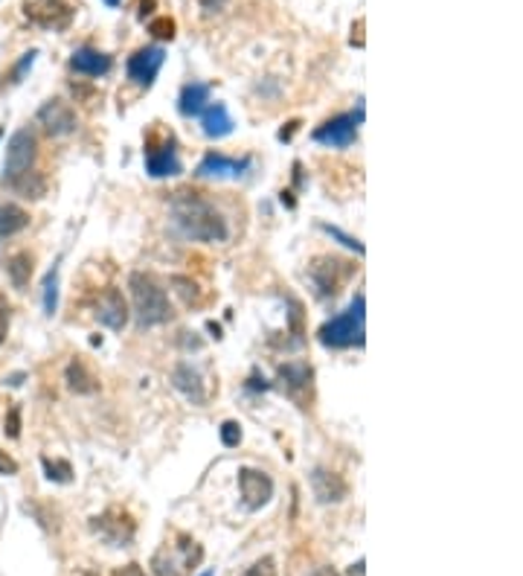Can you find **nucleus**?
<instances>
[{
  "label": "nucleus",
  "mask_w": 523,
  "mask_h": 576,
  "mask_svg": "<svg viewBox=\"0 0 523 576\" xmlns=\"http://www.w3.org/2000/svg\"><path fill=\"white\" fill-rule=\"evenodd\" d=\"M169 212H172L175 228L192 242L221 244L230 239L227 219H224L216 210V204L207 201L201 192H192V189L175 192L172 201H169Z\"/></svg>",
  "instance_id": "f257e3e1"
},
{
  "label": "nucleus",
  "mask_w": 523,
  "mask_h": 576,
  "mask_svg": "<svg viewBox=\"0 0 523 576\" xmlns=\"http://www.w3.org/2000/svg\"><path fill=\"white\" fill-rule=\"evenodd\" d=\"M218 436H221V443L227 445V448H236L242 443V425L236 420H227V422H221V428H218Z\"/></svg>",
  "instance_id": "c85d7f7f"
},
{
  "label": "nucleus",
  "mask_w": 523,
  "mask_h": 576,
  "mask_svg": "<svg viewBox=\"0 0 523 576\" xmlns=\"http://www.w3.org/2000/svg\"><path fill=\"white\" fill-rule=\"evenodd\" d=\"M12 440H18L20 436V408H12L9 411V416H6V428H4Z\"/></svg>",
  "instance_id": "f704fd0d"
},
{
  "label": "nucleus",
  "mask_w": 523,
  "mask_h": 576,
  "mask_svg": "<svg viewBox=\"0 0 523 576\" xmlns=\"http://www.w3.org/2000/svg\"><path fill=\"white\" fill-rule=\"evenodd\" d=\"M242 576H276V562L273 556H262V559H256L248 571H244Z\"/></svg>",
  "instance_id": "7c9ffc66"
},
{
  "label": "nucleus",
  "mask_w": 523,
  "mask_h": 576,
  "mask_svg": "<svg viewBox=\"0 0 523 576\" xmlns=\"http://www.w3.org/2000/svg\"><path fill=\"white\" fill-rule=\"evenodd\" d=\"M280 201H282V204H285L288 210H294V207H297V201H294V192H288V189H285L282 196H280Z\"/></svg>",
  "instance_id": "79ce46f5"
},
{
  "label": "nucleus",
  "mask_w": 523,
  "mask_h": 576,
  "mask_svg": "<svg viewBox=\"0 0 523 576\" xmlns=\"http://www.w3.org/2000/svg\"><path fill=\"white\" fill-rule=\"evenodd\" d=\"M312 489H314V498L320 500V504H340V500L349 495L346 480L337 472H329V468H314Z\"/></svg>",
  "instance_id": "f3484780"
},
{
  "label": "nucleus",
  "mask_w": 523,
  "mask_h": 576,
  "mask_svg": "<svg viewBox=\"0 0 523 576\" xmlns=\"http://www.w3.org/2000/svg\"><path fill=\"white\" fill-rule=\"evenodd\" d=\"M233 116L227 111V105L224 102H216V105H210V108L201 111V128H204V134L210 137V140H221V137H227L233 134Z\"/></svg>",
  "instance_id": "6ab92c4d"
},
{
  "label": "nucleus",
  "mask_w": 523,
  "mask_h": 576,
  "mask_svg": "<svg viewBox=\"0 0 523 576\" xmlns=\"http://www.w3.org/2000/svg\"><path fill=\"white\" fill-rule=\"evenodd\" d=\"M9 320H12V308H9L6 297H0V344H4L9 335Z\"/></svg>",
  "instance_id": "72a5a7b5"
},
{
  "label": "nucleus",
  "mask_w": 523,
  "mask_h": 576,
  "mask_svg": "<svg viewBox=\"0 0 523 576\" xmlns=\"http://www.w3.org/2000/svg\"><path fill=\"white\" fill-rule=\"evenodd\" d=\"M91 530L105 544H111V548H125V544H131L137 536V521L128 516L125 509L111 507V509H105L102 516L91 518Z\"/></svg>",
  "instance_id": "0eeeda50"
},
{
  "label": "nucleus",
  "mask_w": 523,
  "mask_h": 576,
  "mask_svg": "<svg viewBox=\"0 0 523 576\" xmlns=\"http://www.w3.org/2000/svg\"><path fill=\"white\" fill-rule=\"evenodd\" d=\"M96 320L102 326H108L111 332H123L128 324V303L120 288H105V292L96 297Z\"/></svg>",
  "instance_id": "ddd939ff"
},
{
  "label": "nucleus",
  "mask_w": 523,
  "mask_h": 576,
  "mask_svg": "<svg viewBox=\"0 0 523 576\" xmlns=\"http://www.w3.org/2000/svg\"><path fill=\"white\" fill-rule=\"evenodd\" d=\"M9 189L20 192L24 198H41L47 192V184H44V178H41L38 172H27L24 178H18Z\"/></svg>",
  "instance_id": "393cba45"
},
{
  "label": "nucleus",
  "mask_w": 523,
  "mask_h": 576,
  "mask_svg": "<svg viewBox=\"0 0 523 576\" xmlns=\"http://www.w3.org/2000/svg\"><path fill=\"white\" fill-rule=\"evenodd\" d=\"M27 18L44 29H64L73 20V6L64 0H32L27 4Z\"/></svg>",
  "instance_id": "f8f14e48"
},
{
  "label": "nucleus",
  "mask_w": 523,
  "mask_h": 576,
  "mask_svg": "<svg viewBox=\"0 0 523 576\" xmlns=\"http://www.w3.org/2000/svg\"><path fill=\"white\" fill-rule=\"evenodd\" d=\"M198 4H201V6H204V9H207V12H221V9H224V6H227V4H230V0H198Z\"/></svg>",
  "instance_id": "e433bc0d"
},
{
  "label": "nucleus",
  "mask_w": 523,
  "mask_h": 576,
  "mask_svg": "<svg viewBox=\"0 0 523 576\" xmlns=\"http://www.w3.org/2000/svg\"><path fill=\"white\" fill-rule=\"evenodd\" d=\"M15 472H18V463L9 454L0 452V475H15Z\"/></svg>",
  "instance_id": "c9c22d12"
},
{
  "label": "nucleus",
  "mask_w": 523,
  "mask_h": 576,
  "mask_svg": "<svg viewBox=\"0 0 523 576\" xmlns=\"http://www.w3.org/2000/svg\"><path fill=\"white\" fill-rule=\"evenodd\" d=\"M355 29H358V36H355V32H352V44L364 47V36H361V32H364V20H358V24H355Z\"/></svg>",
  "instance_id": "ea45409f"
},
{
  "label": "nucleus",
  "mask_w": 523,
  "mask_h": 576,
  "mask_svg": "<svg viewBox=\"0 0 523 576\" xmlns=\"http://www.w3.org/2000/svg\"><path fill=\"white\" fill-rule=\"evenodd\" d=\"M29 228V212L12 201H0V239H9L15 233Z\"/></svg>",
  "instance_id": "4be33fe9"
},
{
  "label": "nucleus",
  "mask_w": 523,
  "mask_h": 576,
  "mask_svg": "<svg viewBox=\"0 0 523 576\" xmlns=\"http://www.w3.org/2000/svg\"><path fill=\"white\" fill-rule=\"evenodd\" d=\"M364 123V105H358L355 114H337L332 120H326L323 125H317L312 137L314 143L329 146V148H349L358 140V125Z\"/></svg>",
  "instance_id": "423d86ee"
},
{
  "label": "nucleus",
  "mask_w": 523,
  "mask_h": 576,
  "mask_svg": "<svg viewBox=\"0 0 523 576\" xmlns=\"http://www.w3.org/2000/svg\"><path fill=\"white\" fill-rule=\"evenodd\" d=\"M128 288H131V303H134V317L143 329H152L166 324L172 317V306H169V297L163 292L152 274H131L128 280Z\"/></svg>",
  "instance_id": "7ed1b4c3"
},
{
  "label": "nucleus",
  "mask_w": 523,
  "mask_h": 576,
  "mask_svg": "<svg viewBox=\"0 0 523 576\" xmlns=\"http://www.w3.org/2000/svg\"><path fill=\"white\" fill-rule=\"evenodd\" d=\"M36 56H38L36 50L24 52V56H20V61H18L15 68H12V73H9V82H12V84H18L20 79H24V73H27V70L32 68V64H36Z\"/></svg>",
  "instance_id": "2f4dec72"
},
{
  "label": "nucleus",
  "mask_w": 523,
  "mask_h": 576,
  "mask_svg": "<svg viewBox=\"0 0 523 576\" xmlns=\"http://www.w3.org/2000/svg\"><path fill=\"white\" fill-rule=\"evenodd\" d=\"M297 128H300V120H291V123H288V128H282V132H280V140L288 143V140H291V137H294Z\"/></svg>",
  "instance_id": "58836bf2"
},
{
  "label": "nucleus",
  "mask_w": 523,
  "mask_h": 576,
  "mask_svg": "<svg viewBox=\"0 0 523 576\" xmlns=\"http://www.w3.org/2000/svg\"><path fill=\"white\" fill-rule=\"evenodd\" d=\"M44 472L50 480H56V484H70L73 480V466L67 460H50V457H44Z\"/></svg>",
  "instance_id": "bb28decb"
},
{
  "label": "nucleus",
  "mask_w": 523,
  "mask_h": 576,
  "mask_svg": "<svg viewBox=\"0 0 523 576\" xmlns=\"http://www.w3.org/2000/svg\"><path fill=\"white\" fill-rule=\"evenodd\" d=\"M320 230L326 233V236H332V239H337L344 248H349V251H355L358 256H364V244H361L355 236H349V233H344L340 228H335V224H320Z\"/></svg>",
  "instance_id": "cd10ccee"
},
{
  "label": "nucleus",
  "mask_w": 523,
  "mask_h": 576,
  "mask_svg": "<svg viewBox=\"0 0 523 576\" xmlns=\"http://www.w3.org/2000/svg\"><path fill=\"white\" fill-rule=\"evenodd\" d=\"M349 576H364V559H358V564H352Z\"/></svg>",
  "instance_id": "37998d69"
},
{
  "label": "nucleus",
  "mask_w": 523,
  "mask_h": 576,
  "mask_svg": "<svg viewBox=\"0 0 523 576\" xmlns=\"http://www.w3.org/2000/svg\"><path fill=\"white\" fill-rule=\"evenodd\" d=\"M163 61H166L163 47H143L125 61V73H128V79L134 84H140V88H152L160 68H163Z\"/></svg>",
  "instance_id": "9d476101"
},
{
  "label": "nucleus",
  "mask_w": 523,
  "mask_h": 576,
  "mask_svg": "<svg viewBox=\"0 0 523 576\" xmlns=\"http://www.w3.org/2000/svg\"><path fill=\"white\" fill-rule=\"evenodd\" d=\"M312 576H340L332 564H323V568H317V571H312Z\"/></svg>",
  "instance_id": "a19ab883"
},
{
  "label": "nucleus",
  "mask_w": 523,
  "mask_h": 576,
  "mask_svg": "<svg viewBox=\"0 0 523 576\" xmlns=\"http://www.w3.org/2000/svg\"><path fill=\"white\" fill-rule=\"evenodd\" d=\"M364 332H367V297L358 294L337 317L320 326V344L329 349H349V347H364Z\"/></svg>",
  "instance_id": "f03ea898"
},
{
  "label": "nucleus",
  "mask_w": 523,
  "mask_h": 576,
  "mask_svg": "<svg viewBox=\"0 0 523 576\" xmlns=\"http://www.w3.org/2000/svg\"><path fill=\"white\" fill-rule=\"evenodd\" d=\"M143 9H140V18H146V15H152V9H155V0H143L140 4Z\"/></svg>",
  "instance_id": "c03bdc74"
},
{
  "label": "nucleus",
  "mask_w": 523,
  "mask_h": 576,
  "mask_svg": "<svg viewBox=\"0 0 523 576\" xmlns=\"http://www.w3.org/2000/svg\"><path fill=\"white\" fill-rule=\"evenodd\" d=\"M248 169H250V157H230V155H221V152H210L198 164L195 175L224 180V178H242Z\"/></svg>",
  "instance_id": "4468645a"
},
{
  "label": "nucleus",
  "mask_w": 523,
  "mask_h": 576,
  "mask_svg": "<svg viewBox=\"0 0 523 576\" xmlns=\"http://www.w3.org/2000/svg\"><path fill=\"white\" fill-rule=\"evenodd\" d=\"M201 562H204V548L195 539L178 532L152 556V571L155 576H189Z\"/></svg>",
  "instance_id": "20e7f679"
},
{
  "label": "nucleus",
  "mask_w": 523,
  "mask_h": 576,
  "mask_svg": "<svg viewBox=\"0 0 523 576\" xmlns=\"http://www.w3.org/2000/svg\"><path fill=\"white\" fill-rule=\"evenodd\" d=\"M59 308V265H52L50 274L44 276V312L56 315Z\"/></svg>",
  "instance_id": "a878e982"
},
{
  "label": "nucleus",
  "mask_w": 523,
  "mask_h": 576,
  "mask_svg": "<svg viewBox=\"0 0 523 576\" xmlns=\"http://www.w3.org/2000/svg\"><path fill=\"white\" fill-rule=\"evenodd\" d=\"M36 120L50 137H67L76 132V111H73L64 100H47L38 108Z\"/></svg>",
  "instance_id": "9b49d317"
},
{
  "label": "nucleus",
  "mask_w": 523,
  "mask_h": 576,
  "mask_svg": "<svg viewBox=\"0 0 523 576\" xmlns=\"http://www.w3.org/2000/svg\"><path fill=\"white\" fill-rule=\"evenodd\" d=\"M111 68L114 59L96 47H79L70 56V70L79 73V76H105V73H111Z\"/></svg>",
  "instance_id": "dca6fc26"
},
{
  "label": "nucleus",
  "mask_w": 523,
  "mask_h": 576,
  "mask_svg": "<svg viewBox=\"0 0 523 576\" xmlns=\"http://www.w3.org/2000/svg\"><path fill=\"white\" fill-rule=\"evenodd\" d=\"M207 102H210V84L189 82V84H184V91H180L178 111L184 116H201V111L207 108Z\"/></svg>",
  "instance_id": "412c9836"
},
{
  "label": "nucleus",
  "mask_w": 523,
  "mask_h": 576,
  "mask_svg": "<svg viewBox=\"0 0 523 576\" xmlns=\"http://www.w3.org/2000/svg\"><path fill=\"white\" fill-rule=\"evenodd\" d=\"M114 576H146V571L140 568V564H125V568H120Z\"/></svg>",
  "instance_id": "4c0bfd02"
},
{
  "label": "nucleus",
  "mask_w": 523,
  "mask_h": 576,
  "mask_svg": "<svg viewBox=\"0 0 523 576\" xmlns=\"http://www.w3.org/2000/svg\"><path fill=\"white\" fill-rule=\"evenodd\" d=\"M239 492L244 509H262L273 498V480L262 468H239Z\"/></svg>",
  "instance_id": "1a4fd4ad"
},
{
  "label": "nucleus",
  "mask_w": 523,
  "mask_h": 576,
  "mask_svg": "<svg viewBox=\"0 0 523 576\" xmlns=\"http://www.w3.org/2000/svg\"><path fill=\"white\" fill-rule=\"evenodd\" d=\"M148 32L160 41H172L175 38V20L172 18H155L152 24H148Z\"/></svg>",
  "instance_id": "c756f323"
},
{
  "label": "nucleus",
  "mask_w": 523,
  "mask_h": 576,
  "mask_svg": "<svg viewBox=\"0 0 523 576\" xmlns=\"http://www.w3.org/2000/svg\"><path fill=\"white\" fill-rule=\"evenodd\" d=\"M105 4H108V6H120V0H105Z\"/></svg>",
  "instance_id": "a18cd8bd"
},
{
  "label": "nucleus",
  "mask_w": 523,
  "mask_h": 576,
  "mask_svg": "<svg viewBox=\"0 0 523 576\" xmlns=\"http://www.w3.org/2000/svg\"><path fill=\"white\" fill-rule=\"evenodd\" d=\"M64 379H67V388L73 393H79V396H91V393L99 390V381L91 376L88 367H84L82 361H70L67 372H64Z\"/></svg>",
  "instance_id": "5701e85b"
},
{
  "label": "nucleus",
  "mask_w": 523,
  "mask_h": 576,
  "mask_svg": "<svg viewBox=\"0 0 523 576\" xmlns=\"http://www.w3.org/2000/svg\"><path fill=\"white\" fill-rule=\"evenodd\" d=\"M38 155V140L29 128H18V132L9 137L6 146V164H4V184L12 187L18 178H24L32 172V164H36Z\"/></svg>",
  "instance_id": "39448f33"
},
{
  "label": "nucleus",
  "mask_w": 523,
  "mask_h": 576,
  "mask_svg": "<svg viewBox=\"0 0 523 576\" xmlns=\"http://www.w3.org/2000/svg\"><path fill=\"white\" fill-rule=\"evenodd\" d=\"M6 276H9V283L18 288V292H24V288L29 285V276H32V256L27 251L9 256V260H6Z\"/></svg>",
  "instance_id": "b1692460"
},
{
  "label": "nucleus",
  "mask_w": 523,
  "mask_h": 576,
  "mask_svg": "<svg viewBox=\"0 0 523 576\" xmlns=\"http://www.w3.org/2000/svg\"><path fill=\"white\" fill-rule=\"evenodd\" d=\"M172 384L178 393H184V399L192 402V404H204L207 402V384L201 379V372L186 364V361H180V364L172 370Z\"/></svg>",
  "instance_id": "a211bd4d"
},
{
  "label": "nucleus",
  "mask_w": 523,
  "mask_h": 576,
  "mask_svg": "<svg viewBox=\"0 0 523 576\" xmlns=\"http://www.w3.org/2000/svg\"><path fill=\"white\" fill-rule=\"evenodd\" d=\"M349 274H352V268L344 260H337V256H326V253L314 256L312 265H308V280H312L314 292L320 297H335L340 292V285L349 280Z\"/></svg>",
  "instance_id": "6e6552de"
},
{
  "label": "nucleus",
  "mask_w": 523,
  "mask_h": 576,
  "mask_svg": "<svg viewBox=\"0 0 523 576\" xmlns=\"http://www.w3.org/2000/svg\"><path fill=\"white\" fill-rule=\"evenodd\" d=\"M0 134H4V128H0Z\"/></svg>",
  "instance_id": "de8ad7c7"
},
{
  "label": "nucleus",
  "mask_w": 523,
  "mask_h": 576,
  "mask_svg": "<svg viewBox=\"0 0 523 576\" xmlns=\"http://www.w3.org/2000/svg\"><path fill=\"white\" fill-rule=\"evenodd\" d=\"M172 285H178V292L184 294V300L192 303L198 300V292H195V283H189L186 276H172Z\"/></svg>",
  "instance_id": "473e14b6"
},
{
  "label": "nucleus",
  "mask_w": 523,
  "mask_h": 576,
  "mask_svg": "<svg viewBox=\"0 0 523 576\" xmlns=\"http://www.w3.org/2000/svg\"><path fill=\"white\" fill-rule=\"evenodd\" d=\"M280 381L294 399H300V393L312 388V367L303 364V361H288L280 367Z\"/></svg>",
  "instance_id": "aec40b11"
},
{
  "label": "nucleus",
  "mask_w": 523,
  "mask_h": 576,
  "mask_svg": "<svg viewBox=\"0 0 523 576\" xmlns=\"http://www.w3.org/2000/svg\"><path fill=\"white\" fill-rule=\"evenodd\" d=\"M201 576H216V573H212V571H207V573H201Z\"/></svg>",
  "instance_id": "49530a36"
},
{
  "label": "nucleus",
  "mask_w": 523,
  "mask_h": 576,
  "mask_svg": "<svg viewBox=\"0 0 523 576\" xmlns=\"http://www.w3.org/2000/svg\"><path fill=\"white\" fill-rule=\"evenodd\" d=\"M146 172L152 178H175L184 172L180 166V157L175 152L172 140L163 143V146H148L146 148Z\"/></svg>",
  "instance_id": "2eb2a0df"
}]
</instances>
